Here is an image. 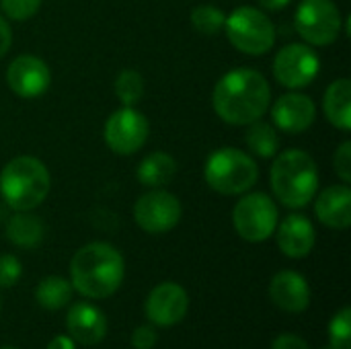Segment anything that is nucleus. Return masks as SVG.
<instances>
[{
  "mask_svg": "<svg viewBox=\"0 0 351 349\" xmlns=\"http://www.w3.org/2000/svg\"><path fill=\"white\" fill-rule=\"evenodd\" d=\"M224 31L228 41L247 56H263L276 43V25L255 6H239L226 14Z\"/></svg>",
  "mask_w": 351,
  "mask_h": 349,
  "instance_id": "6",
  "label": "nucleus"
},
{
  "mask_svg": "<svg viewBox=\"0 0 351 349\" xmlns=\"http://www.w3.org/2000/svg\"><path fill=\"white\" fill-rule=\"evenodd\" d=\"M329 348L351 349V309L343 306L329 323Z\"/></svg>",
  "mask_w": 351,
  "mask_h": 349,
  "instance_id": "26",
  "label": "nucleus"
},
{
  "mask_svg": "<svg viewBox=\"0 0 351 349\" xmlns=\"http://www.w3.org/2000/svg\"><path fill=\"white\" fill-rule=\"evenodd\" d=\"M271 349H311L308 344L300 337V335H294V333H282L274 339Z\"/></svg>",
  "mask_w": 351,
  "mask_h": 349,
  "instance_id": "31",
  "label": "nucleus"
},
{
  "mask_svg": "<svg viewBox=\"0 0 351 349\" xmlns=\"http://www.w3.org/2000/svg\"><path fill=\"white\" fill-rule=\"evenodd\" d=\"M43 0H0L2 12L12 21H29L41 8Z\"/></svg>",
  "mask_w": 351,
  "mask_h": 349,
  "instance_id": "27",
  "label": "nucleus"
},
{
  "mask_svg": "<svg viewBox=\"0 0 351 349\" xmlns=\"http://www.w3.org/2000/svg\"><path fill=\"white\" fill-rule=\"evenodd\" d=\"M269 298L280 311L298 315L304 313L311 304V286L302 274L294 269H284L271 278Z\"/></svg>",
  "mask_w": 351,
  "mask_h": 349,
  "instance_id": "15",
  "label": "nucleus"
},
{
  "mask_svg": "<svg viewBox=\"0 0 351 349\" xmlns=\"http://www.w3.org/2000/svg\"><path fill=\"white\" fill-rule=\"evenodd\" d=\"M72 284L62 276H47L35 288V300L45 311H60L72 300Z\"/></svg>",
  "mask_w": 351,
  "mask_h": 349,
  "instance_id": "22",
  "label": "nucleus"
},
{
  "mask_svg": "<svg viewBox=\"0 0 351 349\" xmlns=\"http://www.w3.org/2000/svg\"><path fill=\"white\" fill-rule=\"evenodd\" d=\"M150 123L136 107H119L113 111L103 128V138L109 150L121 156L136 154L148 140Z\"/></svg>",
  "mask_w": 351,
  "mask_h": 349,
  "instance_id": "10",
  "label": "nucleus"
},
{
  "mask_svg": "<svg viewBox=\"0 0 351 349\" xmlns=\"http://www.w3.org/2000/svg\"><path fill=\"white\" fill-rule=\"evenodd\" d=\"M245 142H247V148L261 158H274L280 152V134L276 125L261 121V119L249 123Z\"/></svg>",
  "mask_w": 351,
  "mask_h": 349,
  "instance_id": "23",
  "label": "nucleus"
},
{
  "mask_svg": "<svg viewBox=\"0 0 351 349\" xmlns=\"http://www.w3.org/2000/svg\"><path fill=\"white\" fill-rule=\"evenodd\" d=\"M292 0H259L261 8L265 10H284Z\"/></svg>",
  "mask_w": 351,
  "mask_h": 349,
  "instance_id": "34",
  "label": "nucleus"
},
{
  "mask_svg": "<svg viewBox=\"0 0 351 349\" xmlns=\"http://www.w3.org/2000/svg\"><path fill=\"white\" fill-rule=\"evenodd\" d=\"M23 276L21 261L10 253H0V288H12Z\"/></svg>",
  "mask_w": 351,
  "mask_h": 349,
  "instance_id": "28",
  "label": "nucleus"
},
{
  "mask_svg": "<svg viewBox=\"0 0 351 349\" xmlns=\"http://www.w3.org/2000/svg\"><path fill=\"white\" fill-rule=\"evenodd\" d=\"M125 276L123 255L109 243H88L80 247L70 261L72 288L90 300L113 296Z\"/></svg>",
  "mask_w": 351,
  "mask_h": 349,
  "instance_id": "2",
  "label": "nucleus"
},
{
  "mask_svg": "<svg viewBox=\"0 0 351 349\" xmlns=\"http://www.w3.org/2000/svg\"><path fill=\"white\" fill-rule=\"evenodd\" d=\"M317 117V105L315 101L298 91L282 95L274 105H271V121L276 130L286 132V134H302L306 132Z\"/></svg>",
  "mask_w": 351,
  "mask_h": 349,
  "instance_id": "14",
  "label": "nucleus"
},
{
  "mask_svg": "<svg viewBox=\"0 0 351 349\" xmlns=\"http://www.w3.org/2000/svg\"><path fill=\"white\" fill-rule=\"evenodd\" d=\"M66 331L80 346H97L107 335V317L88 302H76L66 313Z\"/></svg>",
  "mask_w": 351,
  "mask_h": 349,
  "instance_id": "16",
  "label": "nucleus"
},
{
  "mask_svg": "<svg viewBox=\"0 0 351 349\" xmlns=\"http://www.w3.org/2000/svg\"><path fill=\"white\" fill-rule=\"evenodd\" d=\"M269 171L271 191L290 210L308 206L319 191V169L315 158L298 148L278 152Z\"/></svg>",
  "mask_w": 351,
  "mask_h": 349,
  "instance_id": "3",
  "label": "nucleus"
},
{
  "mask_svg": "<svg viewBox=\"0 0 351 349\" xmlns=\"http://www.w3.org/2000/svg\"><path fill=\"white\" fill-rule=\"evenodd\" d=\"M206 183L220 195H243L259 179V167L251 154L226 146L214 150L204 167Z\"/></svg>",
  "mask_w": 351,
  "mask_h": 349,
  "instance_id": "5",
  "label": "nucleus"
},
{
  "mask_svg": "<svg viewBox=\"0 0 351 349\" xmlns=\"http://www.w3.org/2000/svg\"><path fill=\"white\" fill-rule=\"evenodd\" d=\"M156 331L150 325H140L132 333V346L134 349H152L156 346Z\"/></svg>",
  "mask_w": 351,
  "mask_h": 349,
  "instance_id": "30",
  "label": "nucleus"
},
{
  "mask_svg": "<svg viewBox=\"0 0 351 349\" xmlns=\"http://www.w3.org/2000/svg\"><path fill=\"white\" fill-rule=\"evenodd\" d=\"M317 218L333 230H348L351 226V189L348 183L325 187L315 195Z\"/></svg>",
  "mask_w": 351,
  "mask_h": 349,
  "instance_id": "18",
  "label": "nucleus"
},
{
  "mask_svg": "<svg viewBox=\"0 0 351 349\" xmlns=\"http://www.w3.org/2000/svg\"><path fill=\"white\" fill-rule=\"evenodd\" d=\"M333 169L341 183H351V142L346 140L333 154Z\"/></svg>",
  "mask_w": 351,
  "mask_h": 349,
  "instance_id": "29",
  "label": "nucleus"
},
{
  "mask_svg": "<svg viewBox=\"0 0 351 349\" xmlns=\"http://www.w3.org/2000/svg\"><path fill=\"white\" fill-rule=\"evenodd\" d=\"M0 349H16V348H10V346H4V348H0Z\"/></svg>",
  "mask_w": 351,
  "mask_h": 349,
  "instance_id": "35",
  "label": "nucleus"
},
{
  "mask_svg": "<svg viewBox=\"0 0 351 349\" xmlns=\"http://www.w3.org/2000/svg\"><path fill=\"white\" fill-rule=\"evenodd\" d=\"M321 72V58L308 43H288L284 45L274 60L276 80L290 88L300 91L315 82Z\"/></svg>",
  "mask_w": 351,
  "mask_h": 349,
  "instance_id": "9",
  "label": "nucleus"
},
{
  "mask_svg": "<svg viewBox=\"0 0 351 349\" xmlns=\"http://www.w3.org/2000/svg\"><path fill=\"white\" fill-rule=\"evenodd\" d=\"M278 247L290 259H302L311 255L317 243L313 222L302 214H290L276 226Z\"/></svg>",
  "mask_w": 351,
  "mask_h": 349,
  "instance_id": "17",
  "label": "nucleus"
},
{
  "mask_svg": "<svg viewBox=\"0 0 351 349\" xmlns=\"http://www.w3.org/2000/svg\"><path fill=\"white\" fill-rule=\"evenodd\" d=\"M175 175H177V160L162 150H156L144 156L136 171L138 181L150 189H160L169 185L175 179Z\"/></svg>",
  "mask_w": 351,
  "mask_h": 349,
  "instance_id": "20",
  "label": "nucleus"
},
{
  "mask_svg": "<svg viewBox=\"0 0 351 349\" xmlns=\"http://www.w3.org/2000/svg\"><path fill=\"white\" fill-rule=\"evenodd\" d=\"M113 91H115V97L119 99L121 105L134 107L144 97V78H142V74L138 70L125 68V70H121L117 74Z\"/></svg>",
  "mask_w": 351,
  "mask_h": 349,
  "instance_id": "24",
  "label": "nucleus"
},
{
  "mask_svg": "<svg viewBox=\"0 0 351 349\" xmlns=\"http://www.w3.org/2000/svg\"><path fill=\"white\" fill-rule=\"evenodd\" d=\"M323 111L331 125L341 132L351 130V80L337 78L329 84L323 97Z\"/></svg>",
  "mask_w": 351,
  "mask_h": 349,
  "instance_id": "19",
  "label": "nucleus"
},
{
  "mask_svg": "<svg viewBox=\"0 0 351 349\" xmlns=\"http://www.w3.org/2000/svg\"><path fill=\"white\" fill-rule=\"evenodd\" d=\"M212 105L222 121L230 125H249L269 111L271 88L259 70L234 68L216 82Z\"/></svg>",
  "mask_w": 351,
  "mask_h": 349,
  "instance_id": "1",
  "label": "nucleus"
},
{
  "mask_svg": "<svg viewBox=\"0 0 351 349\" xmlns=\"http://www.w3.org/2000/svg\"><path fill=\"white\" fill-rule=\"evenodd\" d=\"M144 311H146V319L154 327L179 325L189 311L187 290L175 282H162L148 294Z\"/></svg>",
  "mask_w": 351,
  "mask_h": 349,
  "instance_id": "13",
  "label": "nucleus"
},
{
  "mask_svg": "<svg viewBox=\"0 0 351 349\" xmlns=\"http://www.w3.org/2000/svg\"><path fill=\"white\" fill-rule=\"evenodd\" d=\"M10 45H12V29L8 25V21L0 14V58L6 56Z\"/></svg>",
  "mask_w": 351,
  "mask_h": 349,
  "instance_id": "32",
  "label": "nucleus"
},
{
  "mask_svg": "<svg viewBox=\"0 0 351 349\" xmlns=\"http://www.w3.org/2000/svg\"><path fill=\"white\" fill-rule=\"evenodd\" d=\"M280 222L276 202L261 191L243 193V197L232 208V226L237 234L247 243L267 241Z\"/></svg>",
  "mask_w": 351,
  "mask_h": 349,
  "instance_id": "7",
  "label": "nucleus"
},
{
  "mask_svg": "<svg viewBox=\"0 0 351 349\" xmlns=\"http://www.w3.org/2000/svg\"><path fill=\"white\" fill-rule=\"evenodd\" d=\"M294 25L308 45L325 47L339 39L343 16L333 0H302L296 8Z\"/></svg>",
  "mask_w": 351,
  "mask_h": 349,
  "instance_id": "8",
  "label": "nucleus"
},
{
  "mask_svg": "<svg viewBox=\"0 0 351 349\" xmlns=\"http://www.w3.org/2000/svg\"><path fill=\"white\" fill-rule=\"evenodd\" d=\"M51 189L47 167L35 156H16L0 171V197L12 212H33Z\"/></svg>",
  "mask_w": 351,
  "mask_h": 349,
  "instance_id": "4",
  "label": "nucleus"
},
{
  "mask_svg": "<svg viewBox=\"0 0 351 349\" xmlns=\"http://www.w3.org/2000/svg\"><path fill=\"white\" fill-rule=\"evenodd\" d=\"M6 84L21 99H37L45 95L51 84L49 66L33 53L16 56L6 68Z\"/></svg>",
  "mask_w": 351,
  "mask_h": 349,
  "instance_id": "12",
  "label": "nucleus"
},
{
  "mask_svg": "<svg viewBox=\"0 0 351 349\" xmlns=\"http://www.w3.org/2000/svg\"><path fill=\"white\" fill-rule=\"evenodd\" d=\"M183 216V206L177 195L171 191L150 189L140 195L134 204V220L148 234H165L171 232Z\"/></svg>",
  "mask_w": 351,
  "mask_h": 349,
  "instance_id": "11",
  "label": "nucleus"
},
{
  "mask_svg": "<svg viewBox=\"0 0 351 349\" xmlns=\"http://www.w3.org/2000/svg\"><path fill=\"white\" fill-rule=\"evenodd\" d=\"M6 239L21 249H35L41 245L45 234V224L31 212H14L6 218Z\"/></svg>",
  "mask_w": 351,
  "mask_h": 349,
  "instance_id": "21",
  "label": "nucleus"
},
{
  "mask_svg": "<svg viewBox=\"0 0 351 349\" xmlns=\"http://www.w3.org/2000/svg\"><path fill=\"white\" fill-rule=\"evenodd\" d=\"M189 19H191L193 29L199 35H206V37L218 35L224 29V23H226L224 10H220L214 4H199V6H195L191 10V16Z\"/></svg>",
  "mask_w": 351,
  "mask_h": 349,
  "instance_id": "25",
  "label": "nucleus"
},
{
  "mask_svg": "<svg viewBox=\"0 0 351 349\" xmlns=\"http://www.w3.org/2000/svg\"><path fill=\"white\" fill-rule=\"evenodd\" d=\"M47 349H76V344L70 335H56L47 344Z\"/></svg>",
  "mask_w": 351,
  "mask_h": 349,
  "instance_id": "33",
  "label": "nucleus"
}]
</instances>
